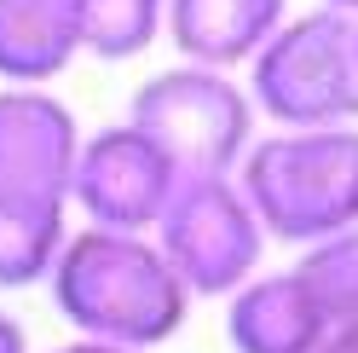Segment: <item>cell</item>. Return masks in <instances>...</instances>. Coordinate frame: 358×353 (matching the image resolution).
Wrapping results in <instances>:
<instances>
[{"mask_svg":"<svg viewBox=\"0 0 358 353\" xmlns=\"http://www.w3.org/2000/svg\"><path fill=\"white\" fill-rule=\"evenodd\" d=\"M58 353H133V347H110V342H87V336H76L70 347H58Z\"/></svg>","mask_w":358,"mask_h":353,"instance_id":"cell-16","label":"cell"},{"mask_svg":"<svg viewBox=\"0 0 358 353\" xmlns=\"http://www.w3.org/2000/svg\"><path fill=\"white\" fill-rule=\"evenodd\" d=\"M237 186L249 197L266 237L318 244L358 226V127H283L243 151Z\"/></svg>","mask_w":358,"mask_h":353,"instance_id":"cell-2","label":"cell"},{"mask_svg":"<svg viewBox=\"0 0 358 353\" xmlns=\"http://www.w3.org/2000/svg\"><path fill=\"white\" fill-rule=\"evenodd\" d=\"M162 24L185 64L231 70L260 53V41L283 24V0H168Z\"/></svg>","mask_w":358,"mask_h":353,"instance_id":"cell-9","label":"cell"},{"mask_svg":"<svg viewBox=\"0 0 358 353\" xmlns=\"http://www.w3.org/2000/svg\"><path fill=\"white\" fill-rule=\"evenodd\" d=\"M324 6H335V12H347V18H358V0H324Z\"/></svg>","mask_w":358,"mask_h":353,"instance_id":"cell-17","label":"cell"},{"mask_svg":"<svg viewBox=\"0 0 358 353\" xmlns=\"http://www.w3.org/2000/svg\"><path fill=\"white\" fill-rule=\"evenodd\" d=\"M324 307L289 272H255L226 296V342L237 353H312L324 342Z\"/></svg>","mask_w":358,"mask_h":353,"instance_id":"cell-8","label":"cell"},{"mask_svg":"<svg viewBox=\"0 0 358 353\" xmlns=\"http://www.w3.org/2000/svg\"><path fill=\"white\" fill-rule=\"evenodd\" d=\"M127 122L156 139L179 180L196 174H237L243 151L255 145V104L249 93L208 64H179L150 76L127 104Z\"/></svg>","mask_w":358,"mask_h":353,"instance_id":"cell-4","label":"cell"},{"mask_svg":"<svg viewBox=\"0 0 358 353\" xmlns=\"http://www.w3.org/2000/svg\"><path fill=\"white\" fill-rule=\"evenodd\" d=\"M295 278L312 290V301L324 307L329 324L358 319V226H341L318 244H306Z\"/></svg>","mask_w":358,"mask_h":353,"instance_id":"cell-13","label":"cell"},{"mask_svg":"<svg viewBox=\"0 0 358 353\" xmlns=\"http://www.w3.org/2000/svg\"><path fill=\"white\" fill-rule=\"evenodd\" d=\"M0 353H29V336L12 313H0Z\"/></svg>","mask_w":358,"mask_h":353,"instance_id":"cell-15","label":"cell"},{"mask_svg":"<svg viewBox=\"0 0 358 353\" xmlns=\"http://www.w3.org/2000/svg\"><path fill=\"white\" fill-rule=\"evenodd\" d=\"M47 278L64 324L87 342L150 353L173 342L191 313V290L179 284L150 232H116V226L70 232Z\"/></svg>","mask_w":358,"mask_h":353,"instance_id":"cell-1","label":"cell"},{"mask_svg":"<svg viewBox=\"0 0 358 353\" xmlns=\"http://www.w3.org/2000/svg\"><path fill=\"white\" fill-rule=\"evenodd\" d=\"M249 104L278 127L358 122V18L324 6L278 24L249 58Z\"/></svg>","mask_w":358,"mask_h":353,"instance_id":"cell-3","label":"cell"},{"mask_svg":"<svg viewBox=\"0 0 358 353\" xmlns=\"http://www.w3.org/2000/svg\"><path fill=\"white\" fill-rule=\"evenodd\" d=\"M312 353H358V319H347V324H329V330H324V342L312 347Z\"/></svg>","mask_w":358,"mask_h":353,"instance_id":"cell-14","label":"cell"},{"mask_svg":"<svg viewBox=\"0 0 358 353\" xmlns=\"http://www.w3.org/2000/svg\"><path fill=\"white\" fill-rule=\"evenodd\" d=\"M81 127L70 104L41 87H0V197H47L70 203V168Z\"/></svg>","mask_w":358,"mask_h":353,"instance_id":"cell-7","label":"cell"},{"mask_svg":"<svg viewBox=\"0 0 358 353\" xmlns=\"http://www.w3.org/2000/svg\"><path fill=\"white\" fill-rule=\"evenodd\" d=\"M81 53V0H0V81L41 87Z\"/></svg>","mask_w":358,"mask_h":353,"instance_id":"cell-10","label":"cell"},{"mask_svg":"<svg viewBox=\"0 0 358 353\" xmlns=\"http://www.w3.org/2000/svg\"><path fill=\"white\" fill-rule=\"evenodd\" d=\"M150 237L179 272V284L191 290V301H226L237 284L255 278L266 249V226L255 220L249 197L231 174L179 180Z\"/></svg>","mask_w":358,"mask_h":353,"instance_id":"cell-5","label":"cell"},{"mask_svg":"<svg viewBox=\"0 0 358 353\" xmlns=\"http://www.w3.org/2000/svg\"><path fill=\"white\" fill-rule=\"evenodd\" d=\"M64 209L47 197H0V290H29L52 272V261L64 249Z\"/></svg>","mask_w":358,"mask_h":353,"instance_id":"cell-11","label":"cell"},{"mask_svg":"<svg viewBox=\"0 0 358 353\" xmlns=\"http://www.w3.org/2000/svg\"><path fill=\"white\" fill-rule=\"evenodd\" d=\"M173 186H179L173 162L133 122L99 127L93 139H81L70 168V203L93 226H116V232H150L162 220Z\"/></svg>","mask_w":358,"mask_h":353,"instance_id":"cell-6","label":"cell"},{"mask_svg":"<svg viewBox=\"0 0 358 353\" xmlns=\"http://www.w3.org/2000/svg\"><path fill=\"white\" fill-rule=\"evenodd\" d=\"M168 0H81V53H99L110 64L139 58L162 35Z\"/></svg>","mask_w":358,"mask_h":353,"instance_id":"cell-12","label":"cell"}]
</instances>
